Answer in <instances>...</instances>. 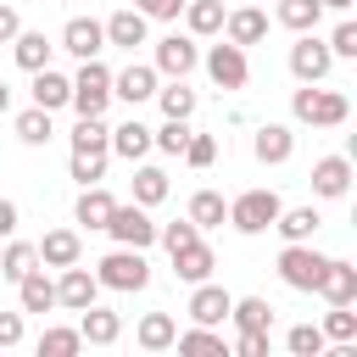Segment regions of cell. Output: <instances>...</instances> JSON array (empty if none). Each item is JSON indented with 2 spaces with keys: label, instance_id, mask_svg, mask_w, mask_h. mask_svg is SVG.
Listing matches in <instances>:
<instances>
[{
  "label": "cell",
  "instance_id": "cell-1",
  "mask_svg": "<svg viewBox=\"0 0 357 357\" xmlns=\"http://www.w3.org/2000/svg\"><path fill=\"white\" fill-rule=\"evenodd\" d=\"M290 112H296V123H307V128H340V123L351 117V100H346L340 89L301 84V89L290 95Z\"/></svg>",
  "mask_w": 357,
  "mask_h": 357
},
{
  "label": "cell",
  "instance_id": "cell-2",
  "mask_svg": "<svg viewBox=\"0 0 357 357\" xmlns=\"http://www.w3.org/2000/svg\"><path fill=\"white\" fill-rule=\"evenodd\" d=\"M95 279H100V290H145L151 284V262H145V251L117 245V251H106L95 262Z\"/></svg>",
  "mask_w": 357,
  "mask_h": 357
},
{
  "label": "cell",
  "instance_id": "cell-3",
  "mask_svg": "<svg viewBox=\"0 0 357 357\" xmlns=\"http://www.w3.org/2000/svg\"><path fill=\"white\" fill-rule=\"evenodd\" d=\"M78 117H106V106H112V73L89 56L84 67H78V78H73V100H67Z\"/></svg>",
  "mask_w": 357,
  "mask_h": 357
},
{
  "label": "cell",
  "instance_id": "cell-4",
  "mask_svg": "<svg viewBox=\"0 0 357 357\" xmlns=\"http://www.w3.org/2000/svg\"><path fill=\"white\" fill-rule=\"evenodd\" d=\"M324 251H312V240H284V251H279V279L290 284V290H318V273H324Z\"/></svg>",
  "mask_w": 357,
  "mask_h": 357
},
{
  "label": "cell",
  "instance_id": "cell-5",
  "mask_svg": "<svg viewBox=\"0 0 357 357\" xmlns=\"http://www.w3.org/2000/svg\"><path fill=\"white\" fill-rule=\"evenodd\" d=\"M279 206H284V201H279L273 190H245V195L229 201V223H234L240 234H262V229H273Z\"/></svg>",
  "mask_w": 357,
  "mask_h": 357
},
{
  "label": "cell",
  "instance_id": "cell-6",
  "mask_svg": "<svg viewBox=\"0 0 357 357\" xmlns=\"http://www.w3.org/2000/svg\"><path fill=\"white\" fill-rule=\"evenodd\" d=\"M329 67H335V56H329V45L318 39V28H312V33H296V45H290V73H296L301 84H324Z\"/></svg>",
  "mask_w": 357,
  "mask_h": 357
},
{
  "label": "cell",
  "instance_id": "cell-7",
  "mask_svg": "<svg viewBox=\"0 0 357 357\" xmlns=\"http://www.w3.org/2000/svg\"><path fill=\"white\" fill-rule=\"evenodd\" d=\"M206 73H212V84H218V89H245V78H251L245 45H234V39L212 45V50H206Z\"/></svg>",
  "mask_w": 357,
  "mask_h": 357
},
{
  "label": "cell",
  "instance_id": "cell-8",
  "mask_svg": "<svg viewBox=\"0 0 357 357\" xmlns=\"http://www.w3.org/2000/svg\"><path fill=\"white\" fill-rule=\"evenodd\" d=\"M106 234H112L117 245H134V251H145V245L156 240V223H151V212L134 201V206H112V218H106Z\"/></svg>",
  "mask_w": 357,
  "mask_h": 357
},
{
  "label": "cell",
  "instance_id": "cell-9",
  "mask_svg": "<svg viewBox=\"0 0 357 357\" xmlns=\"http://www.w3.org/2000/svg\"><path fill=\"white\" fill-rule=\"evenodd\" d=\"M195 61H201V50H195L190 33H167V39H156V61H151L156 73H167V78H190Z\"/></svg>",
  "mask_w": 357,
  "mask_h": 357
},
{
  "label": "cell",
  "instance_id": "cell-10",
  "mask_svg": "<svg viewBox=\"0 0 357 357\" xmlns=\"http://www.w3.org/2000/svg\"><path fill=\"white\" fill-rule=\"evenodd\" d=\"M318 296H324L329 307H357V268H351L346 257H329L324 273H318Z\"/></svg>",
  "mask_w": 357,
  "mask_h": 357
},
{
  "label": "cell",
  "instance_id": "cell-11",
  "mask_svg": "<svg viewBox=\"0 0 357 357\" xmlns=\"http://www.w3.org/2000/svg\"><path fill=\"white\" fill-rule=\"evenodd\" d=\"M95 296H100V279H95L89 268L67 262V268H61V279H56V307H67V312H84Z\"/></svg>",
  "mask_w": 357,
  "mask_h": 357
},
{
  "label": "cell",
  "instance_id": "cell-12",
  "mask_svg": "<svg viewBox=\"0 0 357 357\" xmlns=\"http://www.w3.org/2000/svg\"><path fill=\"white\" fill-rule=\"evenodd\" d=\"M229 307H234V296H229V290H223V284H212V279H201V284H195V296H190V307H184V312H190V318H195V324H206V329H218V324H223V318H229Z\"/></svg>",
  "mask_w": 357,
  "mask_h": 357
},
{
  "label": "cell",
  "instance_id": "cell-13",
  "mask_svg": "<svg viewBox=\"0 0 357 357\" xmlns=\"http://www.w3.org/2000/svg\"><path fill=\"white\" fill-rule=\"evenodd\" d=\"M61 50H67V56H78V61H89V56H100V50H106V28H100L95 17H73V22L61 28Z\"/></svg>",
  "mask_w": 357,
  "mask_h": 357
},
{
  "label": "cell",
  "instance_id": "cell-14",
  "mask_svg": "<svg viewBox=\"0 0 357 357\" xmlns=\"http://www.w3.org/2000/svg\"><path fill=\"white\" fill-rule=\"evenodd\" d=\"M112 95H117V100H128V106L151 100V95H156V67H145V61H128L123 73H112Z\"/></svg>",
  "mask_w": 357,
  "mask_h": 357
},
{
  "label": "cell",
  "instance_id": "cell-15",
  "mask_svg": "<svg viewBox=\"0 0 357 357\" xmlns=\"http://www.w3.org/2000/svg\"><path fill=\"white\" fill-rule=\"evenodd\" d=\"M346 190H351V162H346V156H318V162H312V195L340 201Z\"/></svg>",
  "mask_w": 357,
  "mask_h": 357
},
{
  "label": "cell",
  "instance_id": "cell-16",
  "mask_svg": "<svg viewBox=\"0 0 357 357\" xmlns=\"http://www.w3.org/2000/svg\"><path fill=\"white\" fill-rule=\"evenodd\" d=\"M167 257H173V273H178L184 284H201V279H212V268H218V257H212L206 240H190V245L167 251Z\"/></svg>",
  "mask_w": 357,
  "mask_h": 357
},
{
  "label": "cell",
  "instance_id": "cell-17",
  "mask_svg": "<svg viewBox=\"0 0 357 357\" xmlns=\"http://www.w3.org/2000/svg\"><path fill=\"white\" fill-rule=\"evenodd\" d=\"M251 151H257V162L279 167V162H290V156H296V134H290L284 123H262V128H257V139H251Z\"/></svg>",
  "mask_w": 357,
  "mask_h": 357
},
{
  "label": "cell",
  "instance_id": "cell-18",
  "mask_svg": "<svg viewBox=\"0 0 357 357\" xmlns=\"http://www.w3.org/2000/svg\"><path fill=\"white\" fill-rule=\"evenodd\" d=\"M78 335H84L89 346H112V340L123 335V318H117L112 307H95V301H89V307L78 312Z\"/></svg>",
  "mask_w": 357,
  "mask_h": 357
},
{
  "label": "cell",
  "instance_id": "cell-19",
  "mask_svg": "<svg viewBox=\"0 0 357 357\" xmlns=\"http://www.w3.org/2000/svg\"><path fill=\"white\" fill-rule=\"evenodd\" d=\"M50 39L39 33V28H17V39H11V56H17V67L22 73H39V67H50Z\"/></svg>",
  "mask_w": 357,
  "mask_h": 357
},
{
  "label": "cell",
  "instance_id": "cell-20",
  "mask_svg": "<svg viewBox=\"0 0 357 357\" xmlns=\"http://www.w3.org/2000/svg\"><path fill=\"white\" fill-rule=\"evenodd\" d=\"M17 296H22V312H50V307H56V279H50L45 268H28V273L17 279Z\"/></svg>",
  "mask_w": 357,
  "mask_h": 357
},
{
  "label": "cell",
  "instance_id": "cell-21",
  "mask_svg": "<svg viewBox=\"0 0 357 357\" xmlns=\"http://www.w3.org/2000/svg\"><path fill=\"white\" fill-rule=\"evenodd\" d=\"M223 33H229L234 45H262V33H268V17H262L257 6H240V11H223Z\"/></svg>",
  "mask_w": 357,
  "mask_h": 357
},
{
  "label": "cell",
  "instance_id": "cell-22",
  "mask_svg": "<svg viewBox=\"0 0 357 357\" xmlns=\"http://www.w3.org/2000/svg\"><path fill=\"white\" fill-rule=\"evenodd\" d=\"M145 11H112L100 28H106V45H123V50H134V45H145Z\"/></svg>",
  "mask_w": 357,
  "mask_h": 357
},
{
  "label": "cell",
  "instance_id": "cell-23",
  "mask_svg": "<svg viewBox=\"0 0 357 357\" xmlns=\"http://www.w3.org/2000/svg\"><path fill=\"white\" fill-rule=\"evenodd\" d=\"M67 100H73V78H61L56 67H39V73H33V106L56 112V106H67Z\"/></svg>",
  "mask_w": 357,
  "mask_h": 357
},
{
  "label": "cell",
  "instance_id": "cell-24",
  "mask_svg": "<svg viewBox=\"0 0 357 357\" xmlns=\"http://www.w3.org/2000/svg\"><path fill=\"white\" fill-rule=\"evenodd\" d=\"M33 251H39V262H45V268H67V262H78V251H84V245H78V234H73V229H50Z\"/></svg>",
  "mask_w": 357,
  "mask_h": 357
},
{
  "label": "cell",
  "instance_id": "cell-25",
  "mask_svg": "<svg viewBox=\"0 0 357 357\" xmlns=\"http://www.w3.org/2000/svg\"><path fill=\"white\" fill-rule=\"evenodd\" d=\"M145 151H151V128H145V123H134V117H128V123H117V128H112V156L139 162Z\"/></svg>",
  "mask_w": 357,
  "mask_h": 357
},
{
  "label": "cell",
  "instance_id": "cell-26",
  "mask_svg": "<svg viewBox=\"0 0 357 357\" xmlns=\"http://www.w3.org/2000/svg\"><path fill=\"white\" fill-rule=\"evenodd\" d=\"M112 195L100 190V184H84V195H78V206H73V218L84 223V229H106V218H112Z\"/></svg>",
  "mask_w": 357,
  "mask_h": 357
},
{
  "label": "cell",
  "instance_id": "cell-27",
  "mask_svg": "<svg viewBox=\"0 0 357 357\" xmlns=\"http://www.w3.org/2000/svg\"><path fill=\"white\" fill-rule=\"evenodd\" d=\"M73 151H84V156H112V128H106L100 117H78V128H73Z\"/></svg>",
  "mask_w": 357,
  "mask_h": 357
},
{
  "label": "cell",
  "instance_id": "cell-28",
  "mask_svg": "<svg viewBox=\"0 0 357 357\" xmlns=\"http://www.w3.org/2000/svg\"><path fill=\"white\" fill-rule=\"evenodd\" d=\"M318 223H324V218H318L312 206H279V218H273V229H279L284 240H312Z\"/></svg>",
  "mask_w": 357,
  "mask_h": 357
},
{
  "label": "cell",
  "instance_id": "cell-29",
  "mask_svg": "<svg viewBox=\"0 0 357 357\" xmlns=\"http://www.w3.org/2000/svg\"><path fill=\"white\" fill-rule=\"evenodd\" d=\"M173 335H178V324H173L167 312H145V318H139V329H134V340H139L145 351H167V346H173Z\"/></svg>",
  "mask_w": 357,
  "mask_h": 357
},
{
  "label": "cell",
  "instance_id": "cell-30",
  "mask_svg": "<svg viewBox=\"0 0 357 357\" xmlns=\"http://www.w3.org/2000/svg\"><path fill=\"white\" fill-rule=\"evenodd\" d=\"M173 346H178V351H190V357H229V340H223V335H212L206 324H195V329L173 335Z\"/></svg>",
  "mask_w": 357,
  "mask_h": 357
},
{
  "label": "cell",
  "instance_id": "cell-31",
  "mask_svg": "<svg viewBox=\"0 0 357 357\" xmlns=\"http://www.w3.org/2000/svg\"><path fill=\"white\" fill-rule=\"evenodd\" d=\"M223 218H229V201H223L218 190H195V195H190V223H195V229H218Z\"/></svg>",
  "mask_w": 357,
  "mask_h": 357
},
{
  "label": "cell",
  "instance_id": "cell-32",
  "mask_svg": "<svg viewBox=\"0 0 357 357\" xmlns=\"http://www.w3.org/2000/svg\"><path fill=\"white\" fill-rule=\"evenodd\" d=\"M184 22L190 33H223V0H184Z\"/></svg>",
  "mask_w": 357,
  "mask_h": 357
},
{
  "label": "cell",
  "instance_id": "cell-33",
  "mask_svg": "<svg viewBox=\"0 0 357 357\" xmlns=\"http://www.w3.org/2000/svg\"><path fill=\"white\" fill-rule=\"evenodd\" d=\"M28 268H39V251L28 245V240H6V251H0V279H22Z\"/></svg>",
  "mask_w": 357,
  "mask_h": 357
},
{
  "label": "cell",
  "instance_id": "cell-34",
  "mask_svg": "<svg viewBox=\"0 0 357 357\" xmlns=\"http://www.w3.org/2000/svg\"><path fill=\"white\" fill-rule=\"evenodd\" d=\"M318 17H324V6H318V0H279V22H284L290 33H312V28H318Z\"/></svg>",
  "mask_w": 357,
  "mask_h": 357
},
{
  "label": "cell",
  "instance_id": "cell-35",
  "mask_svg": "<svg viewBox=\"0 0 357 357\" xmlns=\"http://www.w3.org/2000/svg\"><path fill=\"white\" fill-rule=\"evenodd\" d=\"M156 100H162V117H184V123L195 117V89L184 78H173L167 89H156Z\"/></svg>",
  "mask_w": 357,
  "mask_h": 357
},
{
  "label": "cell",
  "instance_id": "cell-36",
  "mask_svg": "<svg viewBox=\"0 0 357 357\" xmlns=\"http://www.w3.org/2000/svg\"><path fill=\"white\" fill-rule=\"evenodd\" d=\"M229 318H234L240 329H273V307H268L262 296H240V301L229 307Z\"/></svg>",
  "mask_w": 357,
  "mask_h": 357
},
{
  "label": "cell",
  "instance_id": "cell-37",
  "mask_svg": "<svg viewBox=\"0 0 357 357\" xmlns=\"http://www.w3.org/2000/svg\"><path fill=\"white\" fill-rule=\"evenodd\" d=\"M50 134H56V128H50V112H45V106H28V112L17 117V139H22V145H50Z\"/></svg>",
  "mask_w": 357,
  "mask_h": 357
},
{
  "label": "cell",
  "instance_id": "cell-38",
  "mask_svg": "<svg viewBox=\"0 0 357 357\" xmlns=\"http://www.w3.org/2000/svg\"><path fill=\"white\" fill-rule=\"evenodd\" d=\"M134 201H139V206L167 201V173H162V167H134Z\"/></svg>",
  "mask_w": 357,
  "mask_h": 357
},
{
  "label": "cell",
  "instance_id": "cell-39",
  "mask_svg": "<svg viewBox=\"0 0 357 357\" xmlns=\"http://www.w3.org/2000/svg\"><path fill=\"white\" fill-rule=\"evenodd\" d=\"M73 351H84V335H78V329H56V324H50V329L39 335V357H73Z\"/></svg>",
  "mask_w": 357,
  "mask_h": 357
},
{
  "label": "cell",
  "instance_id": "cell-40",
  "mask_svg": "<svg viewBox=\"0 0 357 357\" xmlns=\"http://www.w3.org/2000/svg\"><path fill=\"white\" fill-rule=\"evenodd\" d=\"M184 139H190V123H184V117H167L162 128H151V145H156L162 156H178V151H184Z\"/></svg>",
  "mask_w": 357,
  "mask_h": 357
},
{
  "label": "cell",
  "instance_id": "cell-41",
  "mask_svg": "<svg viewBox=\"0 0 357 357\" xmlns=\"http://www.w3.org/2000/svg\"><path fill=\"white\" fill-rule=\"evenodd\" d=\"M324 340L351 346V340H357V312H351V307H329V312H324Z\"/></svg>",
  "mask_w": 357,
  "mask_h": 357
},
{
  "label": "cell",
  "instance_id": "cell-42",
  "mask_svg": "<svg viewBox=\"0 0 357 357\" xmlns=\"http://www.w3.org/2000/svg\"><path fill=\"white\" fill-rule=\"evenodd\" d=\"M178 156H184L190 167H212V162H218V139H212V134H195V128H190V139H184V151H178Z\"/></svg>",
  "mask_w": 357,
  "mask_h": 357
},
{
  "label": "cell",
  "instance_id": "cell-43",
  "mask_svg": "<svg viewBox=\"0 0 357 357\" xmlns=\"http://www.w3.org/2000/svg\"><path fill=\"white\" fill-rule=\"evenodd\" d=\"M284 346H290L296 357H318V351H324V329H318V324H296V329L284 335Z\"/></svg>",
  "mask_w": 357,
  "mask_h": 357
},
{
  "label": "cell",
  "instance_id": "cell-44",
  "mask_svg": "<svg viewBox=\"0 0 357 357\" xmlns=\"http://www.w3.org/2000/svg\"><path fill=\"white\" fill-rule=\"evenodd\" d=\"M67 173H73L78 184H100V178H106V156H84V151H73V156H67Z\"/></svg>",
  "mask_w": 357,
  "mask_h": 357
},
{
  "label": "cell",
  "instance_id": "cell-45",
  "mask_svg": "<svg viewBox=\"0 0 357 357\" xmlns=\"http://www.w3.org/2000/svg\"><path fill=\"white\" fill-rule=\"evenodd\" d=\"M324 45H329V56H346V61H351V56H357V22H351V17H340V22H335V33H329Z\"/></svg>",
  "mask_w": 357,
  "mask_h": 357
},
{
  "label": "cell",
  "instance_id": "cell-46",
  "mask_svg": "<svg viewBox=\"0 0 357 357\" xmlns=\"http://www.w3.org/2000/svg\"><path fill=\"white\" fill-rule=\"evenodd\" d=\"M156 240L167 245V251H178V245H190V240H201V229L184 218V223H167V229H156Z\"/></svg>",
  "mask_w": 357,
  "mask_h": 357
},
{
  "label": "cell",
  "instance_id": "cell-47",
  "mask_svg": "<svg viewBox=\"0 0 357 357\" xmlns=\"http://www.w3.org/2000/svg\"><path fill=\"white\" fill-rule=\"evenodd\" d=\"M234 351H240V357H268V329H240Z\"/></svg>",
  "mask_w": 357,
  "mask_h": 357
},
{
  "label": "cell",
  "instance_id": "cell-48",
  "mask_svg": "<svg viewBox=\"0 0 357 357\" xmlns=\"http://www.w3.org/2000/svg\"><path fill=\"white\" fill-rule=\"evenodd\" d=\"M134 11H145V17H156V22H173V17L184 11V0H134Z\"/></svg>",
  "mask_w": 357,
  "mask_h": 357
},
{
  "label": "cell",
  "instance_id": "cell-49",
  "mask_svg": "<svg viewBox=\"0 0 357 357\" xmlns=\"http://www.w3.org/2000/svg\"><path fill=\"white\" fill-rule=\"evenodd\" d=\"M22 340V312H0V346H17Z\"/></svg>",
  "mask_w": 357,
  "mask_h": 357
},
{
  "label": "cell",
  "instance_id": "cell-50",
  "mask_svg": "<svg viewBox=\"0 0 357 357\" xmlns=\"http://www.w3.org/2000/svg\"><path fill=\"white\" fill-rule=\"evenodd\" d=\"M17 28H22L17 6H6V0H0V45H11V39H17Z\"/></svg>",
  "mask_w": 357,
  "mask_h": 357
},
{
  "label": "cell",
  "instance_id": "cell-51",
  "mask_svg": "<svg viewBox=\"0 0 357 357\" xmlns=\"http://www.w3.org/2000/svg\"><path fill=\"white\" fill-rule=\"evenodd\" d=\"M11 234H17V201L0 195V240H11Z\"/></svg>",
  "mask_w": 357,
  "mask_h": 357
},
{
  "label": "cell",
  "instance_id": "cell-52",
  "mask_svg": "<svg viewBox=\"0 0 357 357\" xmlns=\"http://www.w3.org/2000/svg\"><path fill=\"white\" fill-rule=\"evenodd\" d=\"M318 6H324V11H340V17L351 11V0H318Z\"/></svg>",
  "mask_w": 357,
  "mask_h": 357
},
{
  "label": "cell",
  "instance_id": "cell-53",
  "mask_svg": "<svg viewBox=\"0 0 357 357\" xmlns=\"http://www.w3.org/2000/svg\"><path fill=\"white\" fill-rule=\"evenodd\" d=\"M0 112H11V89H6V78H0Z\"/></svg>",
  "mask_w": 357,
  "mask_h": 357
}]
</instances>
